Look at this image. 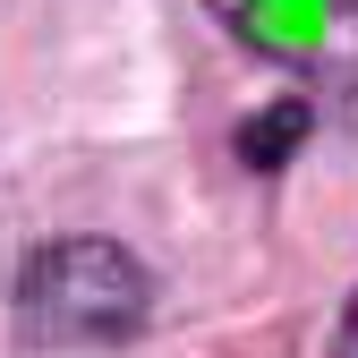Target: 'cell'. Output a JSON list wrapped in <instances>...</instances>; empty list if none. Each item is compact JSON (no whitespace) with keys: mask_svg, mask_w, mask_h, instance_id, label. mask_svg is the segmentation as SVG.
I'll return each instance as SVG.
<instances>
[{"mask_svg":"<svg viewBox=\"0 0 358 358\" xmlns=\"http://www.w3.org/2000/svg\"><path fill=\"white\" fill-rule=\"evenodd\" d=\"M145 316H154L145 264L103 231L43 239L17 264V333L34 350H120L145 333Z\"/></svg>","mask_w":358,"mask_h":358,"instance_id":"obj_1","label":"cell"},{"mask_svg":"<svg viewBox=\"0 0 358 358\" xmlns=\"http://www.w3.org/2000/svg\"><path fill=\"white\" fill-rule=\"evenodd\" d=\"M256 60L290 69L324 111L358 120V0H213Z\"/></svg>","mask_w":358,"mask_h":358,"instance_id":"obj_2","label":"cell"},{"mask_svg":"<svg viewBox=\"0 0 358 358\" xmlns=\"http://www.w3.org/2000/svg\"><path fill=\"white\" fill-rule=\"evenodd\" d=\"M299 137H307V103H273L264 120H248V128H239V154H248L256 171H273V162H290V154H299Z\"/></svg>","mask_w":358,"mask_h":358,"instance_id":"obj_3","label":"cell"},{"mask_svg":"<svg viewBox=\"0 0 358 358\" xmlns=\"http://www.w3.org/2000/svg\"><path fill=\"white\" fill-rule=\"evenodd\" d=\"M333 358H358V299L341 307V333H333Z\"/></svg>","mask_w":358,"mask_h":358,"instance_id":"obj_4","label":"cell"}]
</instances>
